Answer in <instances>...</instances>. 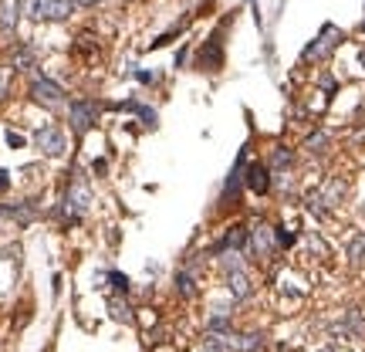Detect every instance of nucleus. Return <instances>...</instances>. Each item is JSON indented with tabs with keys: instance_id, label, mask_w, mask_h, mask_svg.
<instances>
[{
	"instance_id": "obj_1",
	"label": "nucleus",
	"mask_w": 365,
	"mask_h": 352,
	"mask_svg": "<svg viewBox=\"0 0 365 352\" xmlns=\"http://www.w3.org/2000/svg\"><path fill=\"white\" fill-rule=\"evenodd\" d=\"M92 187L81 170H71V180H68V190H64V214H68V224H78L81 217L92 210Z\"/></svg>"
},
{
	"instance_id": "obj_2",
	"label": "nucleus",
	"mask_w": 365,
	"mask_h": 352,
	"mask_svg": "<svg viewBox=\"0 0 365 352\" xmlns=\"http://www.w3.org/2000/svg\"><path fill=\"white\" fill-rule=\"evenodd\" d=\"M227 27H230V18H223V24L203 41V48L196 55V68H203V72H220L223 68V38H227Z\"/></svg>"
},
{
	"instance_id": "obj_3",
	"label": "nucleus",
	"mask_w": 365,
	"mask_h": 352,
	"mask_svg": "<svg viewBox=\"0 0 365 352\" xmlns=\"http://www.w3.org/2000/svg\"><path fill=\"white\" fill-rule=\"evenodd\" d=\"M342 41H345V34H342L335 24H325V27L318 31V38H315L305 51H301V61H325L328 55L342 44Z\"/></svg>"
},
{
	"instance_id": "obj_4",
	"label": "nucleus",
	"mask_w": 365,
	"mask_h": 352,
	"mask_svg": "<svg viewBox=\"0 0 365 352\" xmlns=\"http://www.w3.org/2000/svg\"><path fill=\"white\" fill-rule=\"evenodd\" d=\"M34 146H38L44 156H51V159L64 156V149H68L64 129H61L58 122H48V126H41L38 133H34Z\"/></svg>"
},
{
	"instance_id": "obj_5",
	"label": "nucleus",
	"mask_w": 365,
	"mask_h": 352,
	"mask_svg": "<svg viewBox=\"0 0 365 352\" xmlns=\"http://www.w3.org/2000/svg\"><path fill=\"white\" fill-rule=\"evenodd\" d=\"M244 187H247V146L240 149L237 163L230 166V173H227V180H223V194H220L223 207H230L233 200H240V190H244Z\"/></svg>"
},
{
	"instance_id": "obj_6",
	"label": "nucleus",
	"mask_w": 365,
	"mask_h": 352,
	"mask_svg": "<svg viewBox=\"0 0 365 352\" xmlns=\"http://www.w3.org/2000/svg\"><path fill=\"white\" fill-rule=\"evenodd\" d=\"M250 248V227L247 224H233L227 227V234L213 244V255H247Z\"/></svg>"
},
{
	"instance_id": "obj_7",
	"label": "nucleus",
	"mask_w": 365,
	"mask_h": 352,
	"mask_svg": "<svg viewBox=\"0 0 365 352\" xmlns=\"http://www.w3.org/2000/svg\"><path fill=\"white\" fill-rule=\"evenodd\" d=\"M274 248H277V237H274V227L264 224V220H254L250 224V255L261 257V261H268L274 255Z\"/></svg>"
},
{
	"instance_id": "obj_8",
	"label": "nucleus",
	"mask_w": 365,
	"mask_h": 352,
	"mask_svg": "<svg viewBox=\"0 0 365 352\" xmlns=\"http://www.w3.org/2000/svg\"><path fill=\"white\" fill-rule=\"evenodd\" d=\"M68 119H71L75 136H85V133L98 122V102H92V98H78V102H71V105H68Z\"/></svg>"
},
{
	"instance_id": "obj_9",
	"label": "nucleus",
	"mask_w": 365,
	"mask_h": 352,
	"mask_svg": "<svg viewBox=\"0 0 365 352\" xmlns=\"http://www.w3.org/2000/svg\"><path fill=\"white\" fill-rule=\"evenodd\" d=\"M328 332L338 335V339H365V315L355 312V309H348L338 322L328 325Z\"/></svg>"
},
{
	"instance_id": "obj_10",
	"label": "nucleus",
	"mask_w": 365,
	"mask_h": 352,
	"mask_svg": "<svg viewBox=\"0 0 365 352\" xmlns=\"http://www.w3.org/2000/svg\"><path fill=\"white\" fill-rule=\"evenodd\" d=\"M31 95H34V102L48 105V109H58L61 102H64V88L51 79H34L31 81Z\"/></svg>"
},
{
	"instance_id": "obj_11",
	"label": "nucleus",
	"mask_w": 365,
	"mask_h": 352,
	"mask_svg": "<svg viewBox=\"0 0 365 352\" xmlns=\"http://www.w3.org/2000/svg\"><path fill=\"white\" fill-rule=\"evenodd\" d=\"M223 278H227V288H230V295L237 298V302H247L250 295H254L247 268H230V271H223Z\"/></svg>"
},
{
	"instance_id": "obj_12",
	"label": "nucleus",
	"mask_w": 365,
	"mask_h": 352,
	"mask_svg": "<svg viewBox=\"0 0 365 352\" xmlns=\"http://www.w3.org/2000/svg\"><path fill=\"white\" fill-rule=\"evenodd\" d=\"M270 166H264V163H250L247 166V190L250 194H257V196H264L270 194Z\"/></svg>"
},
{
	"instance_id": "obj_13",
	"label": "nucleus",
	"mask_w": 365,
	"mask_h": 352,
	"mask_svg": "<svg viewBox=\"0 0 365 352\" xmlns=\"http://www.w3.org/2000/svg\"><path fill=\"white\" fill-rule=\"evenodd\" d=\"M345 180H328V183H322V187H318V194H315V200H318V203H322V207H338V203H342V196H345Z\"/></svg>"
},
{
	"instance_id": "obj_14",
	"label": "nucleus",
	"mask_w": 365,
	"mask_h": 352,
	"mask_svg": "<svg viewBox=\"0 0 365 352\" xmlns=\"http://www.w3.org/2000/svg\"><path fill=\"white\" fill-rule=\"evenodd\" d=\"M24 4L20 0H0V34H14Z\"/></svg>"
},
{
	"instance_id": "obj_15",
	"label": "nucleus",
	"mask_w": 365,
	"mask_h": 352,
	"mask_svg": "<svg viewBox=\"0 0 365 352\" xmlns=\"http://www.w3.org/2000/svg\"><path fill=\"white\" fill-rule=\"evenodd\" d=\"M116 109H122V112H132L142 126H149L153 129L156 122H159V116H156V109H149V105H142V102H135V98H129V102H118Z\"/></svg>"
},
{
	"instance_id": "obj_16",
	"label": "nucleus",
	"mask_w": 365,
	"mask_h": 352,
	"mask_svg": "<svg viewBox=\"0 0 365 352\" xmlns=\"http://www.w3.org/2000/svg\"><path fill=\"white\" fill-rule=\"evenodd\" d=\"M109 315L116 318V322H132V305H129V298L125 295H109Z\"/></svg>"
},
{
	"instance_id": "obj_17",
	"label": "nucleus",
	"mask_w": 365,
	"mask_h": 352,
	"mask_svg": "<svg viewBox=\"0 0 365 352\" xmlns=\"http://www.w3.org/2000/svg\"><path fill=\"white\" fill-rule=\"evenodd\" d=\"M264 349V335L247 332V335H233V352H261Z\"/></svg>"
},
{
	"instance_id": "obj_18",
	"label": "nucleus",
	"mask_w": 365,
	"mask_h": 352,
	"mask_svg": "<svg viewBox=\"0 0 365 352\" xmlns=\"http://www.w3.org/2000/svg\"><path fill=\"white\" fill-rule=\"evenodd\" d=\"M291 163H294V149H288V146H277V149H274V156H270V173H288Z\"/></svg>"
},
{
	"instance_id": "obj_19",
	"label": "nucleus",
	"mask_w": 365,
	"mask_h": 352,
	"mask_svg": "<svg viewBox=\"0 0 365 352\" xmlns=\"http://www.w3.org/2000/svg\"><path fill=\"white\" fill-rule=\"evenodd\" d=\"M34 61H38V48L34 44H20L18 55H14V68L27 72V68H34Z\"/></svg>"
},
{
	"instance_id": "obj_20",
	"label": "nucleus",
	"mask_w": 365,
	"mask_h": 352,
	"mask_svg": "<svg viewBox=\"0 0 365 352\" xmlns=\"http://www.w3.org/2000/svg\"><path fill=\"white\" fill-rule=\"evenodd\" d=\"M203 346L210 352H233V332L230 335H220V332H207Z\"/></svg>"
},
{
	"instance_id": "obj_21",
	"label": "nucleus",
	"mask_w": 365,
	"mask_h": 352,
	"mask_svg": "<svg viewBox=\"0 0 365 352\" xmlns=\"http://www.w3.org/2000/svg\"><path fill=\"white\" fill-rule=\"evenodd\" d=\"M24 4V14L31 20H48V11H51V0H20Z\"/></svg>"
},
{
	"instance_id": "obj_22",
	"label": "nucleus",
	"mask_w": 365,
	"mask_h": 352,
	"mask_svg": "<svg viewBox=\"0 0 365 352\" xmlns=\"http://www.w3.org/2000/svg\"><path fill=\"white\" fill-rule=\"evenodd\" d=\"M345 255H348V261H352V264H362V261H365V234H355L352 241H348Z\"/></svg>"
},
{
	"instance_id": "obj_23",
	"label": "nucleus",
	"mask_w": 365,
	"mask_h": 352,
	"mask_svg": "<svg viewBox=\"0 0 365 352\" xmlns=\"http://www.w3.org/2000/svg\"><path fill=\"white\" fill-rule=\"evenodd\" d=\"M176 292L183 295V298H193V295H196V278H193L186 268L176 274Z\"/></svg>"
},
{
	"instance_id": "obj_24",
	"label": "nucleus",
	"mask_w": 365,
	"mask_h": 352,
	"mask_svg": "<svg viewBox=\"0 0 365 352\" xmlns=\"http://www.w3.org/2000/svg\"><path fill=\"white\" fill-rule=\"evenodd\" d=\"M75 11L71 0H51V11H48V20H68Z\"/></svg>"
},
{
	"instance_id": "obj_25",
	"label": "nucleus",
	"mask_w": 365,
	"mask_h": 352,
	"mask_svg": "<svg viewBox=\"0 0 365 352\" xmlns=\"http://www.w3.org/2000/svg\"><path fill=\"white\" fill-rule=\"evenodd\" d=\"M325 146H328V133H311L305 142L308 153H325Z\"/></svg>"
},
{
	"instance_id": "obj_26",
	"label": "nucleus",
	"mask_w": 365,
	"mask_h": 352,
	"mask_svg": "<svg viewBox=\"0 0 365 352\" xmlns=\"http://www.w3.org/2000/svg\"><path fill=\"white\" fill-rule=\"evenodd\" d=\"M105 278L112 281V288H116V295H129V288H132V285H129V278H125L122 271H109Z\"/></svg>"
},
{
	"instance_id": "obj_27",
	"label": "nucleus",
	"mask_w": 365,
	"mask_h": 352,
	"mask_svg": "<svg viewBox=\"0 0 365 352\" xmlns=\"http://www.w3.org/2000/svg\"><path fill=\"white\" fill-rule=\"evenodd\" d=\"M274 237H277V248H294V241H298V234L294 231H288V227H274Z\"/></svg>"
},
{
	"instance_id": "obj_28",
	"label": "nucleus",
	"mask_w": 365,
	"mask_h": 352,
	"mask_svg": "<svg viewBox=\"0 0 365 352\" xmlns=\"http://www.w3.org/2000/svg\"><path fill=\"white\" fill-rule=\"evenodd\" d=\"M308 248L315 251V255H322V257H328V248H325V241L318 234H308Z\"/></svg>"
},
{
	"instance_id": "obj_29",
	"label": "nucleus",
	"mask_w": 365,
	"mask_h": 352,
	"mask_svg": "<svg viewBox=\"0 0 365 352\" xmlns=\"http://www.w3.org/2000/svg\"><path fill=\"white\" fill-rule=\"evenodd\" d=\"M7 88H11V68H0V98L7 95Z\"/></svg>"
},
{
	"instance_id": "obj_30",
	"label": "nucleus",
	"mask_w": 365,
	"mask_h": 352,
	"mask_svg": "<svg viewBox=\"0 0 365 352\" xmlns=\"http://www.w3.org/2000/svg\"><path fill=\"white\" fill-rule=\"evenodd\" d=\"M7 146H11V149H24V136L11 129V133H7Z\"/></svg>"
},
{
	"instance_id": "obj_31",
	"label": "nucleus",
	"mask_w": 365,
	"mask_h": 352,
	"mask_svg": "<svg viewBox=\"0 0 365 352\" xmlns=\"http://www.w3.org/2000/svg\"><path fill=\"white\" fill-rule=\"evenodd\" d=\"M135 79L146 81V85H156V81H159V75H153V72H142V68H135Z\"/></svg>"
},
{
	"instance_id": "obj_32",
	"label": "nucleus",
	"mask_w": 365,
	"mask_h": 352,
	"mask_svg": "<svg viewBox=\"0 0 365 352\" xmlns=\"http://www.w3.org/2000/svg\"><path fill=\"white\" fill-rule=\"evenodd\" d=\"M92 170H95V176H105V173H109V163H105V159L98 156L95 163H92Z\"/></svg>"
},
{
	"instance_id": "obj_33",
	"label": "nucleus",
	"mask_w": 365,
	"mask_h": 352,
	"mask_svg": "<svg viewBox=\"0 0 365 352\" xmlns=\"http://www.w3.org/2000/svg\"><path fill=\"white\" fill-rule=\"evenodd\" d=\"M7 187H11V180H7V170H0V194H4Z\"/></svg>"
},
{
	"instance_id": "obj_34",
	"label": "nucleus",
	"mask_w": 365,
	"mask_h": 352,
	"mask_svg": "<svg viewBox=\"0 0 365 352\" xmlns=\"http://www.w3.org/2000/svg\"><path fill=\"white\" fill-rule=\"evenodd\" d=\"M71 4H75V7H95L98 0H71Z\"/></svg>"
},
{
	"instance_id": "obj_35",
	"label": "nucleus",
	"mask_w": 365,
	"mask_h": 352,
	"mask_svg": "<svg viewBox=\"0 0 365 352\" xmlns=\"http://www.w3.org/2000/svg\"><path fill=\"white\" fill-rule=\"evenodd\" d=\"M359 61H362V68H365V48H362V51H359Z\"/></svg>"
},
{
	"instance_id": "obj_36",
	"label": "nucleus",
	"mask_w": 365,
	"mask_h": 352,
	"mask_svg": "<svg viewBox=\"0 0 365 352\" xmlns=\"http://www.w3.org/2000/svg\"><path fill=\"white\" fill-rule=\"evenodd\" d=\"M318 352H338V349H331V346H325V349H318Z\"/></svg>"
},
{
	"instance_id": "obj_37",
	"label": "nucleus",
	"mask_w": 365,
	"mask_h": 352,
	"mask_svg": "<svg viewBox=\"0 0 365 352\" xmlns=\"http://www.w3.org/2000/svg\"><path fill=\"white\" fill-rule=\"evenodd\" d=\"M359 214H362V220H365V207H362V210H359Z\"/></svg>"
},
{
	"instance_id": "obj_38",
	"label": "nucleus",
	"mask_w": 365,
	"mask_h": 352,
	"mask_svg": "<svg viewBox=\"0 0 365 352\" xmlns=\"http://www.w3.org/2000/svg\"><path fill=\"white\" fill-rule=\"evenodd\" d=\"M362 31H365V20H362Z\"/></svg>"
}]
</instances>
